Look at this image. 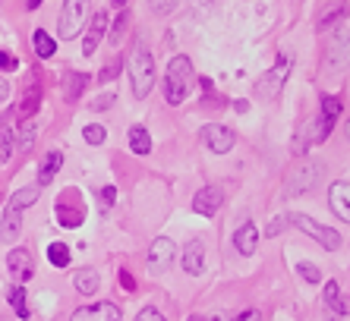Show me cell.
<instances>
[{
  "mask_svg": "<svg viewBox=\"0 0 350 321\" xmlns=\"http://www.w3.org/2000/svg\"><path fill=\"white\" fill-rule=\"evenodd\" d=\"M38 104H41V95H38V85H35V89L25 92V101H23V107H19V113H23L25 120H29V117L38 111Z\"/></svg>",
  "mask_w": 350,
  "mask_h": 321,
  "instance_id": "obj_30",
  "label": "cell"
},
{
  "mask_svg": "<svg viewBox=\"0 0 350 321\" xmlns=\"http://www.w3.org/2000/svg\"><path fill=\"white\" fill-rule=\"evenodd\" d=\"M111 101H114V95H107V98H98V101H95V104H92V107H95V111H101V107H107V104H111Z\"/></svg>",
  "mask_w": 350,
  "mask_h": 321,
  "instance_id": "obj_44",
  "label": "cell"
},
{
  "mask_svg": "<svg viewBox=\"0 0 350 321\" xmlns=\"http://www.w3.org/2000/svg\"><path fill=\"white\" fill-rule=\"evenodd\" d=\"M0 148H3V154H10L13 148H16V132H13V126H10V113L0 117Z\"/></svg>",
  "mask_w": 350,
  "mask_h": 321,
  "instance_id": "obj_25",
  "label": "cell"
},
{
  "mask_svg": "<svg viewBox=\"0 0 350 321\" xmlns=\"http://www.w3.org/2000/svg\"><path fill=\"white\" fill-rule=\"evenodd\" d=\"M234 246L240 255H253L256 246H259V227L256 224H243L234 233Z\"/></svg>",
  "mask_w": 350,
  "mask_h": 321,
  "instance_id": "obj_18",
  "label": "cell"
},
{
  "mask_svg": "<svg viewBox=\"0 0 350 321\" xmlns=\"http://www.w3.org/2000/svg\"><path fill=\"white\" fill-rule=\"evenodd\" d=\"M7 271H10V277H13L16 283H25L35 274L32 255H29L25 249H13L10 252V258H7Z\"/></svg>",
  "mask_w": 350,
  "mask_h": 321,
  "instance_id": "obj_11",
  "label": "cell"
},
{
  "mask_svg": "<svg viewBox=\"0 0 350 321\" xmlns=\"http://www.w3.org/2000/svg\"><path fill=\"white\" fill-rule=\"evenodd\" d=\"M38 3H41V0H29V7H32V10H35V7H38Z\"/></svg>",
  "mask_w": 350,
  "mask_h": 321,
  "instance_id": "obj_47",
  "label": "cell"
},
{
  "mask_svg": "<svg viewBox=\"0 0 350 321\" xmlns=\"http://www.w3.org/2000/svg\"><path fill=\"white\" fill-rule=\"evenodd\" d=\"M89 0H64V10H60V38L64 41H73L76 35L89 25Z\"/></svg>",
  "mask_w": 350,
  "mask_h": 321,
  "instance_id": "obj_4",
  "label": "cell"
},
{
  "mask_svg": "<svg viewBox=\"0 0 350 321\" xmlns=\"http://www.w3.org/2000/svg\"><path fill=\"white\" fill-rule=\"evenodd\" d=\"M221 201H224V195H221L218 186H205V189H199L193 199V211L202 217H212L215 211L221 208Z\"/></svg>",
  "mask_w": 350,
  "mask_h": 321,
  "instance_id": "obj_13",
  "label": "cell"
},
{
  "mask_svg": "<svg viewBox=\"0 0 350 321\" xmlns=\"http://www.w3.org/2000/svg\"><path fill=\"white\" fill-rule=\"evenodd\" d=\"M199 139H202V145L208 148V152H215V154H228L230 148H234V142H237L234 129L221 126V123H208V126H202Z\"/></svg>",
  "mask_w": 350,
  "mask_h": 321,
  "instance_id": "obj_7",
  "label": "cell"
},
{
  "mask_svg": "<svg viewBox=\"0 0 350 321\" xmlns=\"http://www.w3.org/2000/svg\"><path fill=\"white\" fill-rule=\"evenodd\" d=\"M328 205H332L338 221H347L350 224V183H334L328 189Z\"/></svg>",
  "mask_w": 350,
  "mask_h": 321,
  "instance_id": "obj_15",
  "label": "cell"
},
{
  "mask_svg": "<svg viewBox=\"0 0 350 321\" xmlns=\"http://www.w3.org/2000/svg\"><path fill=\"white\" fill-rule=\"evenodd\" d=\"M60 164H64V154H60V152H48V154H44V160H41L38 183H41V186H48L51 180H54V173L60 170Z\"/></svg>",
  "mask_w": 350,
  "mask_h": 321,
  "instance_id": "obj_21",
  "label": "cell"
},
{
  "mask_svg": "<svg viewBox=\"0 0 350 321\" xmlns=\"http://www.w3.org/2000/svg\"><path fill=\"white\" fill-rule=\"evenodd\" d=\"M287 221H291L297 230L306 233V236H312V240H316L322 249H328V252L341 249V233L332 230V227H325V224H319V221H312L310 214H291Z\"/></svg>",
  "mask_w": 350,
  "mask_h": 321,
  "instance_id": "obj_5",
  "label": "cell"
},
{
  "mask_svg": "<svg viewBox=\"0 0 350 321\" xmlns=\"http://www.w3.org/2000/svg\"><path fill=\"white\" fill-rule=\"evenodd\" d=\"M76 290H79L82 296H92L98 290V271H92V268H82L79 274H76Z\"/></svg>",
  "mask_w": 350,
  "mask_h": 321,
  "instance_id": "obj_22",
  "label": "cell"
},
{
  "mask_svg": "<svg viewBox=\"0 0 350 321\" xmlns=\"http://www.w3.org/2000/svg\"><path fill=\"white\" fill-rule=\"evenodd\" d=\"M48 262L54 268H66L70 265V246H66V242H51L48 246Z\"/></svg>",
  "mask_w": 350,
  "mask_h": 321,
  "instance_id": "obj_26",
  "label": "cell"
},
{
  "mask_svg": "<svg viewBox=\"0 0 350 321\" xmlns=\"http://www.w3.org/2000/svg\"><path fill=\"white\" fill-rule=\"evenodd\" d=\"M297 271H300L303 281H310V283H319V281H322V271H319L316 265H310V262H300V265H297Z\"/></svg>",
  "mask_w": 350,
  "mask_h": 321,
  "instance_id": "obj_33",
  "label": "cell"
},
{
  "mask_svg": "<svg viewBox=\"0 0 350 321\" xmlns=\"http://www.w3.org/2000/svg\"><path fill=\"white\" fill-rule=\"evenodd\" d=\"M189 321H224L221 315H212V318H205V315H189Z\"/></svg>",
  "mask_w": 350,
  "mask_h": 321,
  "instance_id": "obj_46",
  "label": "cell"
},
{
  "mask_svg": "<svg viewBox=\"0 0 350 321\" xmlns=\"http://www.w3.org/2000/svg\"><path fill=\"white\" fill-rule=\"evenodd\" d=\"M117 72H120V60H114V64H107L105 72H101V82H114Z\"/></svg>",
  "mask_w": 350,
  "mask_h": 321,
  "instance_id": "obj_39",
  "label": "cell"
},
{
  "mask_svg": "<svg viewBox=\"0 0 350 321\" xmlns=\"http://www.w3.org/2000/svg\"><path fill=\"white\" fill-rule=\"evenodd\" d=\"M32 48H35V54H38V57H54L57 44H54V38H51L48 32L35 29V35H32Z\"/></svg>",
  "mask_w": 350,
  "mask_h": 321,
  "instance_id": "obj_23",
  "label": "cell"
},
{
  "mask_svg": "<svg viewBox=\"0 0 350 321\" xmlns=\"http://www.w3.org/2000/svg\"><path fill=\"white\" fill-rule=\"evenodd\" d=\"M82 139H85L89 145H101V142L107 139V132H105V126H98V123H92V126H85Z\"/></svg>",
  "mask_w": 350,
  "mask_h": 321,
  "instance_id": "obj_32",
  "label": "cell"
},
{
  "mask_svg": "<svg viewBox=\"0 0 350 321\" xmlns=\"http://www.w3.org/2000/svg\"><path fill=\"white\" fill-rule=\"evenodd\" d=\"M107 29V13H95V16L89 19V25H85V44H82V54L92 57L98 48V41H101V35H105Z\"/></svg>",
  "mask_w": 350,
  "mask_h": 321,
  "instance_id": "obj_16",
  "label": "cell"
},
{
  "mask_svg": "<svg viewBox=\"0 0 350 321\" xmlns=\"http://www.w3.org/2000/svg\"><path fill=\"white\" fill-rule=\"evenodd\" d=\"M19 60L13 54H7V51H0V70H16Z\"/></svg>",
  "mask_w": 350,
  "mask_h": 321,
  "instance_id": "obj_41",
  "label": "cell"
},
{
  "mask_svg": "<svg viewBox=\"0 0 350 321\" xmlns=\"http://www.w3.org/2000/svg\"><path fill=\"white\" fill-rule=\"evenodd\" d=\"M328 72H341L350 66V32H341L334 35L332 44L325 48V60H322Z\"/></svg>",
  "mask_w": 350,
  "mask_h": 321,
  "instance_id": "obj_8",
  "label": "cell"
},
{
  "mask_svg": "<svg viewBox=\"0 0 350 321\" xmlns=\"http://www.w3.org/2000/svg\"><path fill=\"white\" fill-rule=\"evenodd\" d=\"M120 283H123V290H136V281H133L130 271H120Z\"/></svg>",
  "mask_w": 350,
  "mask_h": 321,
  "instance_id": "obj_43",
  "label": "cell"
},
{
  "mask_svg": "<svg viewBox=\"0 0 350 321\" xmlns=\"http://www.w3.org/2000/svg\"><path fill=\"white\" fill-rule=\"evenodd\" d=\"M7 98H10V82L0 79V101H7Z\"/></svg>",
  "mask_w": 350,
  "mask_h": 321,
  "instance_id": "obj_45",
  "label": "cell"
},
{
  "mask_svg": "<svg viewBox=\"0 0 350 321\" xmlns=\"http://www.w3.org/2000/svg\"><path fill=\"white\" fill-rule=\"evenodd\" d=\"M126 19H130V13H120V16L114 19V32H111V41H120L123 29H126Z\"/></svg>",
  "mask_w": 350,
  "mask_h": 321,
  "instance_id": "obj_37",
  "label": "cell"
},
{
  "mask_svg": "<svg viewBox=\"0 0 350 321\" xmlns=\"http://www.w3.org/2000/svg\"><path fill=\"white\" fill-rule=\"evenodd\" d=\"M114 201H117V189H114V186H105V189H101V208L107 211Z\"/></svg>",
  "mask_w": 350,
  "mask_h": 321,
  "instance_id": "obj_36",
  "label": "cell"
},
{
  "mask_svg": "<svg viewBox=\"0 0 350 321\" xmlns=\"http://www.w3.org/2000/svg\"><path fill=\"white\" fill-rule=\"evenodd\" d=\"M322 173H325V164H322V160H312V158L297 160V164L287 170V180H284L287 195H306L310 189L319 186Z\"/></svg>",
  "mask_w": 350,
  "mask_h": 321,
  "instance_id": "obj_3",
  "label": "cell"
},
{
  "mask_svg": "<svg viewBox=\"0 0 350 321\" xmlns=\"http://www.w3.org/2000/svg\"><path fill=\"white\" fill-rule=\"evenodd\" d=\"M174 252H177V246H174L167 236H158V240L152 242V249H148V268H152V271H167L174 262Z\"/></svg>",
  "mask_w": 350,
  "mask_h": 321,
  "instance_id": "obj_10",
  "label": "cell"
},
{
  "mask_svg": "<svg viewBox=\"0 0 350 321\" xmlns=\"http://www.w3.org/2000/svg\"><path fill=\"white\" fill-rule=\"evenodd\" d=\"M35 201H38V189H35V186H25V189H19V193L10 199V208L23 211V208H29V205H35Z\"/></svg>",
  "mask_w": 350,
  "mask_h": 321,
  "instance_id": "obj_27",
  "label": "cell"
},
{
  "mask_svg": "<svg viewBox=\"0 0 350 321\" xmlns=\"http://www.w3.org/2000/svg\"><path fill=\"white\" fill-rule=\"evenodd\" d=\"M54 211H57V224L70 227V230H76V227L85 221V205H82L76 189H64V193L57 195V201H54Z\"/></svg>",
  "mask_w": 350,
  "mask_h": 321,
  "instance_id": "obj_6",
  "label": "cell"
},
{
  "mask_svg": "<svg viewBox=\"0 0 350 321\" xmlns=\"http://www.w3.org/2000/svg\"><path fill=\"white\" fill-rule=\"evenodd\" d=\"M284 224H287V217H275V221L265 227V236H278V233L284 230Z\"/></svg>",
  "mask_w": 350,
  "mask_h": 321,
  "instance_id": "obj_40",
  "label": "cell"
},
{
  "mask_svg": "<svg viewBox=\"0 0 350 321\" xmlns=\"http://www.w3.org/2000/svg\"><path fill=\"white\" fill-rule=\"evenodd\" d=\"M230 321H262V315L256 312V309H246V312H240V315H234Z\"/></svg>",
  "mask_w": 350,
  "mask_h": 321,
  "instance_id": "obj_42",
  "label": "cell"
},
{
  "mask_svg": "<svg viewBox=\"0 0 350 321\" xmlns=\"http://www.w3.org/2000/svg\"><path fill=\"white\" fill-rule=\"evenodd\" d=\"M322 113L332 117V120H338V113H341V101H338L334 95H325L322 98Z\"/></svg>",
  "mask_w": 350,
  "mask_h": 321,
  "instance_id": "obj_34",
  "label": "cell"
},
{
  "mask_svg": "<svg viewBox=\"0 0 350 321\" xmlns=\"http://www.w3.org/2000/svg\"><path fill=\"white\" fill-rule=\"evenodd\" d=\"M73 321H120V305L114 303H95L85 305L73 315Z\"/></svg>",
  "mask_w": 350,
  "mask_h": 321,
  "instance_id": "obj_14",
  "label": "cell"
},
{
  "mask_svg": "<svg viewBox=\"0 0 350 321\" xmlns=\"http://www.w3.org/2000/svg\"><path fill=\"white\" fill-rule=\"evenodd\" d=\"M189 82H193V64L189 57H174L164 72V98L167 104H183V98L189 95Z\"/></svg>",
  "mask_w": 350,
  "mask_h": 321,
  "instance_id": "obj_2",
  "label": "cell"
},
{
  "mask_svg": "<svg viewBox=\"0 0 350 321\" xmlns=\"http://www.w3.org/2000/svg\"><path fill=\"white\" fill-rule=\"evenodd\" d=\"M7 299H10V305H13V312H16L19 318H29V305H25V290L23 287H13Z\"/></svg>",
  "mask_w": 350,
  "mask_h": 321,
  "instance_id": "obj_29",
  "label": "cell"
},
{
  "mask_svg": "<svg viewBox=\"0 0 350 321\" xmlns=\"http://www.w3.org/2000/svg\"><path fill=\"white\" fill-rule=\"evenodd\" d=\"M136 321H167V318H164L158 309H152V305H148V309H142V312L136 315Z\"/></svg>",
  "mask_w": 350,
  "mask_h": 321,
  "instance_id": "obj_38",
  "label": "cell"
},
{
  "mask_svg": "<svg viewBox=\"0 0 350 321\" xmlns=\"http://www.w3.org/2000/svg\"><path fill=\"white\" fill-rule=\"evenodd\" d=\"M183 271L187 274H202L205 271V246H202V240H193L183 249Z\"/></svg>",
  "mask_w": 350,
  "mask_h": 321,
  "instance_id": "obj_17",
  "label": "cell"
},
{
  "mask_svg": "<svg viewBox=\"0 0 350 321\" xmlns=\"http://www.w3.org/2000/svg\"><path fill=\"white\" fill-rule=\"evenodd\" d=\"M148 7H152V13H158V16H167V13L177 7V0H148Z\"/></svg>",
  "mask_w": 350,
  "mask_h": 321,
  "instance_id": "obj_35",
  "label": "cell"
},
{
  "mask_svg": "<svg viewBox=\"0 0 350 321\" xmlns=\"http://www.w3.org/2000/svg\"><path fill=\"white\" fill-rule=\"evenodd\" d=\"M130 148L136 154H148V152H152V139H148V132L142 126H133L130 129Z\"/></svg>",
  "mask_w": 350,
  "mask_h": 321,
  "instance_id": "obj_24",
  "label": "cell"
},
{
  "mask_svg": "<svg viewBox=\"0 0 350 321\" xmlns=\"http://www.w3.org/2000/svg\"><path fill=\"white\" fill-rule=\"evenodd\" d=\"M130 82H133V92L136 98H146L148 92L155 89V60H152V51L136 41L133 44V54H130Z\"/></svg>",
  "mask_w": 350,
  "mask_h": 321,
  "instance_id": "obj_1",
  "label": "cell"
},
{
  "mask_svg": "<svg viewBox=\"0 0 350 321\" xmlns=\"http://www.w3.org/2000/svg\"><path fill=\"white\" fill-rule=\"evenodd\" d=\"M19 230H23V217H19L16 208H7L3 211V221H0V240L3 242H16L19 240Z\"/></svg>",
  "mask_w": 350,
  "mask_h": 321,
  "instance_id": "obj_19",
  "label": "cell"
},
{
  "mask_svg": "<svg viewBox=\"0 0 350 321\" xmlns=\"http://www.w3.org/2000/svg\"><path fill=\"white\" fill-rule=\"evenodd\" d=\"M123 3H126V0H114V7H123Z\"/></svg>",
  "mask_w": 350,
  "mask_h": 321,
  "instance_id": "obj_48",
  "label": "cell"
},
{
  "mask_svg": "<svg viewBox=\"0 0 350 321\" xmlns=\"http://www.w3.org/2000/svg\"><path fill=\"white\" fill-rule=\"evenodd\" d=\"M332 126H334L332 117H325V113H319V117H316L312 123H306V129H303L300 142H297V152H303V148H306V142H325L328 132H332Z\"/></svg>",
  "mask_w": 350,
  "mask_h": 321,
  "instance_id": "obj_12",
  "label": "cell"
},
{
  "mask_svg": "<svg viewBox=\"0 0 350 321\" xmlns=\"http://www.w3.org/2000/svg\"><path fill=\"white\" fill-rule=\"evenodd\" d=\"M325 305L332 309V312H338V315H350V299L341 296L338 281H328L325 283Z\"/></svg>",
  "mask_w": 350,
  "mask_h": 321,
  "instance_id": "obj_20",
  "label": "cell"
},
{
  "mask_svg": "<svg viewBox=\"0 0 350 321\" xmlns=\"http://www.w3.org/2000/svg\"><path fill=\"white\" fill-rule=\"evenodd\" d=\"M347 139H350V120H347Z\"/></svg>",
  "mask_w": 350,
  "mask_h": 321,
  "instance_id": "obj_49",
  "label": "cell"
},
{
  "mask_svg": "<svg viewBox=\"0 0 350 321\" xmlns=\"http://www.w3.org/2000/svg\"><path fill=\"white\" fill-rule=\"evenodd\" d=\"M32 142H35V123H32V117H29V120L19 123V139H16V145H19V148H29Z\"/></svg>",
  "mask_w": 350,
  "mask_h": 321,
  "instance_id": "obj_31",
  "label": "cell"
},
{
  "mask_svg": "<svg viewBox=\"0 0 350 321\" xmlns=\"http://www.w3.org/2000/svg\"><path fill=\"white\" fill-rule=\"evenodd\" d=\"M82 89H85V76L66 72V101H76V98L82 95Z\"/></svg>",
  "mask_w": 350,
  "mask_h": 321,
  "instance_id": "obj_28",
  "label": "cell"
},
{
  "mask_svg": "<svg viewBox=\"0 0 350 321\" xmlns=\"http://www.w3.org/2000/svg\"><path fill=\"white\" fill-rule=\"evenodd\" d=\"M287 76H291V57H281V60H278V64L269 70V76H262V79L256 82V92H259V95H265V98H278Z\"/></svg>",
  "mask_w": 350,
  "mask_h": 321,
  "instance_id": "obj_9",
  "label": "cell"
}]
</instances>
